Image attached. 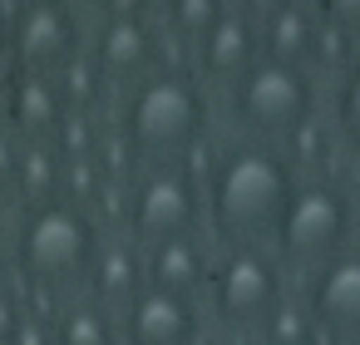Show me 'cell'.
Masks as SVG:
<instances>
[{
  "instance_id": "cell-19",
  "label": "cell",
  "mask_w": 360,
  "mask_h": 345,
  "mask_svg": "<svg viewBox=\"0 0 360 345\" xmlns=\"http://www.w3.org/2000/svg\"><path fill=\"white\" fill-rule=\"evenodd\" d=\"M55 84H60V99H65L70 114H94V119H99V109H104V99H109V89H114V84L94 70L89 55H79L75 65H65V70L55 74Z\"/></svg>"
},
{
  "instance_id": "cell-4",
  "label": "cell",
  "mask_w": 360,
  "mask_h": 345,
  "mask_svg": "<svg viewBox=\"0 0 360 345\" xmlns=\"http://www.w3.org/2000/svg\"><path fill=\"white\" fill-rule=\"evenodd\" d=\"M360 247V202L350 188L330 183V178H306L296 183L286 217L271 237V256L286 271H316L345 252Z\"/></svg>"
},
{
  "instance_id": "cell-21",
  "label": "cell",
  "mask_w": 360,
  "mask_h": 345,
  "mask_svg": "<svg viewBox=\"0 0 360 345\" xmlns=\"http://www.w3.org/2000/svg\"><path fill=\"white\" fill-rule=\"evenodd\" d=\"M222 11H227V0H168L163 25H168V35H173L178 45L198 50V45L207 40V30L222 20Z\"/></svg>"
},
{
  "instance_id": "cell-7",
  "label": "cell",
  "mask_w": 360,
  "mask_h": 345,
  "mask_svg": "<svg viewBox=\"0 0 360 345\" xmlns=\"http://www.w3.org/2000/svg\"><path fill=\"white\" fill-rule=\"evenodd\" d=\"M124 237L143 252L178 237H202V183L188 163L143 168L124 193Z\"/></svg>"
},
{
  "instance_id": "cell-14",
  "label": "cell",
  "mask_w": 360,
  "mask_h": 345,
  "mask_svg": "<svg viewBox=\"0 0 360 345\" xmlns=\"http://www.w3.org/2000/svg\"><path fill=\"white\" fill-rule=\"evenodd\" d=\"M207 276H212V252L202 237H178V242H158L143 252V281L153 291L183 296V301H202L207 296Z\"/></svg>"
},
{
  "instance_id": "cell-17",
  "label": "cell",
  "mask_w": 360,
  "mask_h": 345,
  "mask_svg": "<svg viewBox=\"0 0 360 345\" xmlns=\"http://www.w3.org/2000/svg\"><path fill=\"white\" fill-rule=\"evenodd\" d=\"M11 193L20 197V207H40L65 197V163L50 143H20L15 168H11Z\"/></svg>"
},
{
  "instance_id": "cell-23",
  "label": "cell",
  "mask_w": 360,
  "mask_h": 345,
  "mask_svg": "<svg viewBox=\"0 0 360 345\" xmlns=\"http://www.w3.org/2000/svg\"><path fill=\"white\" fill-rule=\"evenodd\" d=\"M252 345H321V330H316V320L301 311V301L291 296L262 330H257V340Z\"/></svg>"
},
{
  "instance_id": "cell-15",
  "label": "cell",
  "mask_w": 360,
  "mask_h": 345,
  "mask_svg": "<svg viewBox=\"0 0 360 345\" xmlns=\"http://www.w3.org/2000/svg\"><path fill=\"white\" fill-rule=\"evenodd\" d=\"M321 25L326 20H321L316 6H306V0H276V6L257 20V30H262V60L311 70L316 45H321Z\"/></svg>"
},
{
  "instance_id": "cell-25",
  "label": "cell",
  "mask_w": 360,
  "mask_h": 345,
  "mask_svg": "<svg viewBox=\"0 0 360 345\" xmlns=\"http://www.w3.org/2000/svg\"><path fill=\"white\" fill-rule=\"evenodd\" d=\"M11 345H55L50 320H45V315H25V325L15 330V340H11Z\"/></svg>"
},
{
  "instance_id": "cell-26",
  "label": "cell",
  "mask_w": 360,
  "mask_h": 345,
  "mask_svg": "<svg viewBox=\"0 0 360 345\" xmlns=\"http://www.w3.org/2000/svg\"><path fill=\"white\" fill-rule=\"evenodd\" d=\"M247 345H252V340H247Z\"/></svg>"
},
{
  "instance_id": "cell-11",
  "label": "cell",
  "mask_w": 360,
  "mask_h": 345,
  "mask_svg": "<svg viewBox=\"0 0 360 345\" xmlns=\"http://www.w3.org/2000/svg\"><path fill=\"white\" fill-rule=\"evenodd\" d=\"M257 60H262V30H257V15L242 11V6H227L222 20L207 30V40L193 50V74H198L202 84L232 89Z\"/></svg>"
},
{
  "instance_id": "cell-12",
  "label": "cell",
  "mask_w": 360,
  "mask_h": 345,
  "mask_svg": "<svg viewBox=\"0 0 360 345\" xmlns=\"http://www.w3.org/2000/svg\"><path fill=\"white\" fill-rule=\"evenodd\" d=\"M119 325H124V345H198L202 340V306L143 286L124 306Z\"/></svg>"
},
{
  "instance_id": "cell-18",
  "label": "cell",
  "mask_w": 360,
  "mask_h": 345,
  "mask_svg": "<svg viewBox=\"0 0 360 345\" xmlns=\"http://www.w3.org/2000/svg\"><path fill=\"white\" fill-rule=\"evenodd\" d=\"M50 335H55V345H124L119 315L104 311V306H94L89 296H70L65 311L55 315Z\"/></svg>"
},
{
  "instance_id": "cell-6",
  "label": "cell",
  "mask_w": 360,
  "mask_h": 345,
  "mask_svg": "<svg viewBox=\"0 0 360 345\" xmlns=\"http://www.w3.org/2000/svg\"><path fill=\"white\" fill-rule=\"evenodd\" d=\"M202 301H207V315L227 335H257L291 301L286 266L271 256V247H232V252H217Z\"/></svg>"
},
{
  "instance_id": "cell-24",
  "label": "cell",
  "mask_w": 360,
  "mask_h": 345,
  "mask_svg": "<svg viewBox=\"0 0 360 345\" xmlns=\"http://www.w3.org/2000/svg\"><path fill=\"white\" fill-rule=\"evenodd\" d=\"M20 325H25V301L15 296V286H0V345H11Z\"/></svg>"
},
{
  "instance_id": "cell-20",
  "label": "cell",
  "mask_w": 360,
  "mask_h": 345,
  "mask_svg": "<svg viewBox=\"0 0 360 345\" xmlns=\"http://www.w3.org/2000/svg\"><path fill=\"white\" fill-rule=\"evenodd\" d=\"M330 124H335V138L345 153L360 158V50L355 60L335 74V94H330Z\"/></svg>"
},
{
  "instance_id": "cell-9",
  "label": "cell",
  "mask_w": 360,
  "mask_h": 345,
  "mask_svg": "<svg viewBox=\"0 0 360 345\" xmlns=\"http://www.w3.org/2000/svg\"><path fill=\"white\" fill-rule=\"evenodd\" d=\"M291 296L321 335H330L335 345H360V247L316 271H301Z\"/></svg>"
},
{
  "instance_id": "cell-5",
  "label": "cell",
  "mask_w": 360,
  "mask_h": 345,
  "mask_svg": "<svg viewBox=\"0 0 360 345\" xmlns=\"http://www.w3.org/2000/svg\"><path fill=\"white\" fill-rule=\"evenodd\" d=\"M321 109V84L311 70L296 65H276V60H257L232 89H227V124L247 138V143H286L301 129L316 124Z\"/></svg>"
},
{
  "instance_id": "cell-3",
  "label": "cell",
  "mask_w": 360,
  "mask_h": 345,
  "mask_svg": "<svg viewBox=\"0 0 360 345\" xmlns=\"http://www.w3.org/2000/svg\"><path fill=\"white\" fill-rule=\"evenodd\" d=\"M99 242H104V222L89 207L55 197L40 207H20L11 232V261L20 286H35L50 296H79L99 256Z\"/></svg>"
},
{
  "instance_id": "cell-16",
  "label": "cell",
  "mask_w": 360,
  "mask_h": 345,
  "mask_svg": "<svg viewBox=\"0 0 360 345\" xmlns=\"http://www.w3.org/2000/svg\"><path fill=\"white\" fill-rule=\"evenodd\" d=\"M143 286H148V281H143V247H139V242H129V237H109V232H104L99 256H94L89 281H84V291H79V296H89L94 306H104V311L124 315V306H129Z\"/></svg>"
},
{
  "instance_id": "cell-8",
  "label": "cell",
  "mask_w": 360,
  "mask_h": 345,
  "mask_svg": "<svg viewBox=\"0 0 360 345\" xmlns=\"http://www.w3.org/2000/svg\"><path fill=\"white\" fill-rule=\"evenodd\" d=\"M11 65L15 74H60L65 65H75L84 55V25L75 15V6L65 0H30L15 6L11 15Z\"/></svg>"
},
{
  "instance_id": "cell-22",
  "label": "cell",
  "mask_w": 360,
  "mask_h": 345,
  "mask_svg": "<svg viewBox=\"0 0 360 345\" xmlns=\"http://www.w3.org/2000/svg\"><path fill=\"white\" fill-rule=\"evenodd\" d=\"M104 143V124L94 114H65L60 129L50 134V148L60 153V163H79V158H99Z\"/></svg>"
},
{
  "instance_id": "cell-1",
  "label": "cell",
  "mask_w": 360,
  "mask_h": 345,
  "mask_svg": "<svg viewBox=\"0 0 360 345\" xmlns=\"http://www.w3.org/2000/svg\"><path fill=\"white\" fill-rule=\"evenodd\" d=\"M296 183V163L276 143H227L202 183V232L222 252L271 247Z\"/></svg>"
},
{
  "instance_id": "cell-13",
  "label": "cell",
  "mask_w": 360,
  "mask_h": 345,
  "mask_svg": "<svg viewBox=\"0 0 360 345\" xmlns=\"http://www.w3.org/2000/svg\"><path fill=\"white\" fill-rule=\"evenodd\" d=\"M0 114H6V129L20 143H50V134L60 129V119L70 109H65L60 84L50 74H11L6 99H0Z\"/></svg>"
},
{
  "instance_id": "cell-2",
  "label": "cell",
  "mask_w": 360,
  "mask_h": 345,
  "mask_svg": "<svg viewBox=\"0 0 360 345\" xmlns=\"http://www.w3.org/2000/svg\"><path fill=\"white\" fill-rule=\"evenodd\" d=\"M212 129V94L193 70H153L139 84H129L119 109V138L124 153H134L143 168L158 163H188Z\"/></svg>"
},
{
  "instance_id": "cell-10",
  "label": "cell",
  "mask_w": 360,
  "mask_h": 345,
  "mask_svg": "<svg viewBox=\"0 0 360 345\" xmlns=\"http://www.w3.org/2000/svg\"><path fill=\"white\" fill-rule=\"evenodd\" d=\"M84 55L94 60V70L109 84H139L143 74L158 70V30L139 6H124V11L104 15V25L94 30Z\"/></svg>"
}]
</instances>
